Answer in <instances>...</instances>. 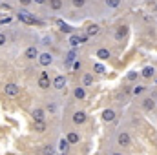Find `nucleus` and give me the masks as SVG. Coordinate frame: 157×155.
Here are the masks:
<instances>
[{"label":"nucleus","instance_id":"nucleus-1","mask_svg":"<svg viewBox=\"0 0 157 155\" xmlns=\"http://www.w3.org/2000/svg\"><path fill=\"white\" fill-rule=\"evenodd\" d=\"M18 20H22L24 24H29V26H33V24H39V20L35 18V15H31V13H28V11H18Z\"/></svg>","mask_w":157,"mask_h":155},{"label":"nucleus","instance_id":"nucleus-2","mask_svg":"<svg viewBox=\"0 0 157 155\" xmlns=\"http://www.w3.org/2000/svg\"><path fill=\"white\" fill-rule=\"evenodd\" d=\"M4 93H6L7 97H17V95L20 93V88H18L15 82H7V84L4 86Z\"/></svg>","mask_w":157,"mask_h":155},{"label":"nucleus","instance_id":"nucleus-3","mask_svg":"<svg viewBox=\"0 0 157 155\" xmlns=\"http://www.w3.org/2000/svg\"><path fill=\"white\" fill-rule=\"evenodd\" d=\"M51 88L57 89V91H62L66 88V77L64 75H57V77L51 80Z\"/></svg>","mask_w":157,"mask_h":155},{"label":"nucleus","instance_id":"nucleus-4","mask_svg":"<svg viewBox=\"0 0 157 155\" xmlns=\"http://www.w3.org/2000/svg\"><path fill=\"white\" fill-rule=\"evenodd\" d=\"M39 88L40 89H49V86H51V80H49V75H48V71H42L39 75Z\"/></svg>","mask_w":157,"mask_h":155},{"label":"nucleus","instance_id":"nucleus-5","mask_svg":"<svg viewBox=\"0 0 157 155\" xmlns=\"http://www.w3.org/2000/svg\"><path fill=\"white\" fill-rule=\"evenodd\" d=\"M39 64L42 68H48V66H51V62H53V55L51 53H39Z\"/></svg>","mask_w":157,"mask_h":155},{"label":"nucleus","instance_id":"nucleus-6","mask_svg":"<svg viewBox=\"0 0 157 155\" xmlns=\"http://www.w3.org/2000/svg\"><path fill=\"white\" fill-rule=\"evenodd\" d=\"M130 142H132V139H130L128 131H119L117 133V144L119 146H130Z\"/></svg>","mask_w":157,"mask_h":155},{"label":"nucleus","instance_id":"nucleus-7","mask_svg":"<svg viewBox=\"0 0 157 155\" xmlns=\"http://www.w3.org/2000/svg\"><path fill=\"white\" fill-rule=\"evenodd\" d=\"M24 59H28V60H35V59H39V49H37L35 46H29V47L24 51Z\"/></svg>","mask_w":157,"mask_h":155},{"label":"nucleus","instance_id":"nucleus-8","mask_svg":"<svg viewBox=\"0 0 157 155\" xmlns=\"http://www.w3.org/2000/svg\"><path fill=\"white\" fill-rule=\"evenodd\" d=\"M141 106H143V110H144V112H152V110L155 108V99H152V97H146V99H143Z\"/></svg>","mask_w":157,"mask_h":155},{"label":"nucleus","instance_id":"nucleus-9","mask_svg":"<svg viewBox=\"0 0 157 155\" xmlns=\"http://www.w3.org/2000/svg\"><path fill=\"white\" fill-rule=\"evenodd\" d=\"M86 119H88V115H86L84 112H75V113H73V117H71L73 124H77V126L84 124V122H86Z\"/></svg>","mask_w":157,"mask_h":155},{"label":"nucleus","instance_id":"nucleus-10","mask_svg":"<svg viewBox=\"0 0 157 155\" xmlns=\"http://www.w3.org/2000/svg\"><path fill=\"white\" fill-rule=\"evenodd\" d=\"M95 55H97V59H101V60H106V59H110V57H112V53H110V49H108V47H99Z\"/></svg>","mask_w":157,"mask_h":155},{"label":"nucleus","instance_id":"nucleus-11","mask_svg":"<svg viewBox=\"0 0 157 155\" xmlns=\"http://www.w3.org/2000/svg\"><path fill=\"white\" fill-rule=\"evenodd\" d=\"M31 117H33V120H44V119H46V110L35 108V110L31 112Z\"/></svg>","mask_w":157,"mask_h":155},{"label":"nucleus","instance_id":"nucleus-12","mask_svg":"<svg viewBox=\"0 0 157 155\" xmlns=\"http://www.w3.org/2000/svg\"><path fill=\"white\" fill-rule=\"evenodd\" d=\"M101 33V28L97 26V24H91V26H88V29H86V37H97Z\"/></svg>","mask_w":157,"mask_h":155},{"label":"nucleus","instance_id":"nucleus-13","mask_svg":"<svg viewBox=\"0 0 157 155\" xmlns=\"http://www.w3.org/2000/svg\"><path fill=\"white\" fill-rule=\"evenodd\" d=\"M48 4H49V9L51 11H60L64 7V2L62 0H48Z\"/></svg>","mask_w":157,"mask_h":155},{"label":"nucleus","instance_id":"nucleus-14","mask_svg":"<svg viewBox=\"0 0 157 155\" xmlns=\"http://www.w3.org/2000/svg\"><path fill=\"white\" fill-rule=\"evenodd\" d=\"M70 146H71V144H70V141L62 137V139H60V142H59V150H60V153H62V155L68 153V152H70Z\"/></svg>","mask_w":157,"mask_h":155},{"label":"nucleus","instance_id":"nucleus-15","mask_svg":"<svg viewBox=\"0 0 157 155\" xmlns=\"http://www.w3.org/2000/svg\"><path fill=\"white\" fill-rule=\"evenodd\" d=\"M126 35H128V26H119L117 31H115V39L122 40V39H126Z\"/></svg>","mask_w":157,"mask_h":155},{"label":"nucleus","instance_id":"nucleus-16","mask_svg":"<svg viewBox=\"0 0 157 155\" xmlns=\"http://www.w3.org/2000/svg\"><path fill=\"white\" fill-rule=\"evenodd\" d=\"M155 75V70L152 68V66H146V68H143V71H141V77L144 78H152Z\"/></svg>","mask_w":157,"mask_h":155},{"label":"nucleus","instance_id":"nucleus-17","mask_svg":"<svg viewBox=\"0 0 157 155\" xmlns=\"http://www.w3.org/2000/svg\"><path fill=\"white\" fill-rule=\"evenodd\" d=\"M102 119H104L106 122L115 120V112H113V110H104V112H102Z\"/></svg>","mask_w":157,"mask_h":155},{"label":"nucleus","instance_id":"nucleus-18","mask_svg":"<svg viewBox=\"0 0 157 155\" xmlns=\"http://www.w3.org/2000/svg\"><path fill=\"white\" fill-rule=\"evenodd\" d=\"M66 139L70 141V144H77L78 141H80V137H78V133H77V131H70V133L66 135Z\"/></svg>","mask_w":157,"mask_h":155},{"label":"nucleus","instance_id":"nucleus-19","mask_svg":"<svg viewBox=\"0 0 157 155\" xmlns=\"http://www.w3.org/2000/svg\"><path fill=\"white\" fill-rule=\"evenodd\" d=\"M73 97H75V99H78V100H82V99L86 97V91H84V88H82V86H78V88H75V89H73Z\"/></svg>","mask_w":157,"mask_h":155},{"label":"nucleus","instance_id":"nucleus-20","mask_svg":"<svg viewBox=\"0 0 157 155\" xmlns=\"http://www.w3.org/2000/svg\"><path fill=\"white\" fill-rule=\"evenodd\" d=\"M104 4H106L108 9H117L119 6L122 4V0H104Z\"/></svg>","mask_w":157,"mask_h":155},{"label":"nucleus","instance_id":"nucleus-21","mask_svg":"<svg viewBox=\"0 0 157 155\" xmlns=\"http://www.w3.org/2000/svg\"><path fill=\"white\" fill-rule=\"evenodd\" d=\"M35 131H39V133L46 131V122L44 120H35Z\"/></svg>","mask_w":157,"mask_h":155},{"label":"nucleus","instance_id":"nucleus-22","mask_svg":"<svg viewBox=\"0 0 157 155\" xmlns=\"http://www.w3.org/2000/svg\"><path fill=\"white\" fill-rule=\"evenodd\" d=\"M91 82H93L91 73H84V77H82V84H84V86H91Z\"/></svg>","mask_w":157,"mask_h":155},{"label":"nucleus","instance_id":"nucleus-23","mask_svg":"<svg viewBox=\"0 0 157 155\" xmlns=\"http://www.w3.org/2000/svg\"><path fill=\"white\" fill-rule=\"evenodd\" d=\"M55 153V148L51 146V144H46L44 148H42V155H53Z\"/></svg>","mask_w":157,"mask_h":155},{"label":"nucleus","instance_id":"nucleus-24","mask_svg":"<svg viewBox=\"0 0 157 155\" xmlns=\"http://www.w3.org/2000/svg\"><path fill=\"white\" fill-rule=\"evenodd\" d=\"M71 4H73V7H77V9L86 7V0H71Z\"/></svg>","mask_w":157,"mask_h":155},{"label":"nucleus","instance_id":"nucleus-25","mask_svg":"<svg viewBox=\"0 0 157 155\" xmlns=\"http://www.w3.org/2000/svg\"><path fill=\"white\" fill-rule=\"evenodd\" d=\"M11 20H13V17H11V15L0 17V24H2V26H6V24H11Z\"/></svg>","mask_w":157,"mask_h":155},{"label":"nucleus","instance_id":"nucleus-26","mask_svg":"<svg viewBox=\"0 0 157 155\" xmlns=\"http://www.w3.org/2000/svg\"><path fill=\"white\" fill-rule=\"evenodd\" d=\"M93 71H95V73H104V71H106V68H104L102 64H99V62H97V64L93 66Z\"/></svg>","mask_w":157,"mask_h":155},{"label":"nucleus","instance_id":"nucleus-27","mask_svg":"<svg viewBox=\"0 0 157 155\" xmlns=\"http://www.w3.org/2000/svg\"><path fill=\"white\" fill-rule=\"evenodd\" d=\"M144 89H146L144 86H135V88L132 89V93H133V95H141V93H144Z\"/></svg>","mask_w":157,"mask_h":155},{"label":"nucleus","instance_id":"nucleus-28","mask_svg":"<svg viewBox=\"0 0 157 155\" xmlns=\"http://www.w3.org/2000/svg\"><path fill=\"white\" fill-rule=\"evenodd\" d=\"M46 110H48L49 113H57V104H55V102H48Z\"/></svg>","mask_w":157,"mask_h":155},{"label":"nucleus","instance_id":"nucleus-29","mask_svg":"<svg viewBox=\"0 0 157 155\" xmlns=\"http://www.w3.org/2000/svg\"><path fill=\"white\" fill-rule=\"evenodd\" d=\"M73 60H75V51H70V53H68V59H66V62H68V64H71Z\"/></svg>","mask_w":157,"mask_h":155},{"label":"nucleus","instance_id":"nucleus-30","mask_svg":"<svg viewBox=\"0 0 157 155\" xmlns=\"http://www.w3.org/2000/svg\"><path fill=\"white\" fill-rule=\"evenodd\" d=\"M18 4H20L22 7H29V6L33 4V0H18Z\"/></svg>","mask_w":157,"mask_h":155},{"label":"nucleus","instance_id":"nucleus-31","mask_svg":"<svg viewBox=\"0 0 157 155\" xmlns=\"http://www.w3.org/2000/svg\"><path fill=\"white\" fill-rule=\"evenodd\" d=\"M139 75H141V73H137V71H132V73H128V80H135V78H139Z\"/></svg>","mask_w":157,"mask_h":155},{"label":"nucleus","instance_id":"nucleus-32","mask_svg":"<svg viewBox=\"0 0 157 155\" xmlns=\"http://www.w3.org/2000/svg\"><path fill=\"white\" fill-rule=\"evenodd\" d=\"M6 42H7V37H6V33H0V47H2Z\"/></svg>","mask_w":157,"mask_h":155},{"label":"nucleus","instance_id":"nucleus-33","mask_svg":"<svg viewBox=\"0 0 157 155\" xmlns=\"http://www.w3.org/2000/svg\"><path fill=\"white\" fill-rule=\"evenodd\" d=\"M0 9H4V11H9V9H11V6L4 2V4H0Z\"/></svg>","mask_w":157,"mask_h":155},{"label":"nucleus","instance_id":"nucleus-34","mask_svg":"<svg viewBox=\"0 0 157 155\" xmlns=\"http://www.w3.org/2000/svg\"><path fill=\"white\" fill-rule=\"evenodd\" d=\"M80 68H82V64H80V62H73V70H80Z\"/></svg>","mask_w":157,"mask_h":155},{"label":"nucleus","instance_id":"nucleus-35","mask_svg":"<svg viewBox=\"0 0 157 155\" xmlns=\"http://www.w3.org/2000/svg\"><path fill=\"white\" fill-rule=\"evenodd\" d=\"M35 4H39V6H44V4H48V0H33Z\"/></svg>","mask_w":157,"mask_h":155},{"label":"nucleus","instance_id":"nucleus-36","mask_svg":"<svg viewBox=\"0 0 157 155\" xmlns=\"http://www.w3.org/2000/svg\"><path fill=\"white\" fill-rule=\"evenodd\" d=\"M110 155H122V153H119V152H112Z\"/></svg>","mask_w":157,"mask_h":155},{"label":"nucleus","instance_id":"nucleus-37","mask_svg":"<svg viewBox=\"0 0 157 155\" xmlns=\"http://www.w3.org/2000/svg\"><path fill=\"white\" fill-rule=\"evenodd\" d=\"M155 106H157V99H155Z\"/></svg>","mask_w":157,"mask_h":155}]
</instances>
